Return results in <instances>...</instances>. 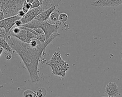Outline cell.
Returning a JSON list of instances; mask_svg holds the SVG:
<instances>
[{
    "label": "cell",
    "instance_id": "cell-1",
    "mask_svg": "<svg viewBox=\"0 0 122 97\" xmlns=\"http://www.w3.org/2000/svg\"><path fill=\"white\" fill-rule=\"evenodd\" d=\"M58 32L52 34L44 42H41L36 39L25 43L18 39L8 36L6 40L13 50L20 57L30 74L32 83L40 80L38 75V64L42 54L47 46L58 36Z\"/></svg>",
    "mask_w": 122,
    "mask_h": 97
},
{
    "label": "cell",
    "instance_id": "cell-2",
    "mask_svg": "<svg viewBox=\"0 0 122 97\" xmlns=\"http://www.w3.org/2000/svg\"><path fill=\"white\" fill-rule=\"evenodd\" d=\"M45 64L51 68L52 74L61 78L65 76L70 68L69 64L62 58L60 53L58 51L55 52Z\"/></svg>",
    "mask_w": 122,
    "mask_h": 97
},
{
    "label": "cell",
    "instance_id": "cell-3",
    "mask_svg": "<svg viewBox=\"0 0 122 97\" xmlns=\"http://www.w3.org/2000/svg\"><path fill=\"white\" fill-rule=\"evenodd\" d=\"M61 24V23L59 20L53 24H51L49 23L47 21H40L33 19L30 22L22 24L20 26L25 27L30 29L36 28H41L43 30L46 37V39H47L52 34L57 32Z\"/></svg>",
    "mask_w": 122,
    "mask_h": 97
},
{
    "label": "cell",
    "instance_id": "cell-4",
    "mask_svg": "<svg viewBox=\"0 0 122 97\" xmlns=\"http://www.w3.org/2000/svg\"><path fill=\"white\" fill-rule=\"evenodd\" d=\"M24 0H0V9L4 18L16 15L22 9Z\"/></svg>",
    "mask_w": 122,
    "mask_h": 97
},
{
    "label": "cell",
    "instance_id": "cell-5",
    "mask_svg": "<svg viewBox=\"0 0 122 97\" xmlns=\"http://www.w3.org/2000/svg\"><path fill=\"white\" fill-rule=\"evenodd\" d=\"M8 35L14 37L22 42L28 43L32 39L36 38V36L32 32L23 29L21 27L15 26L9 31Z\"/></svg>",
    "mask_w": 122,
    "mask_h": 97
},
{
    "label": "cell",
    "instance_id": "cell-6",
    "mask_svg": "<svg viewBox=\"0 0 122 97\" xmlns=\"http://www.w3.org/2000/svg\"><path fill=\"white\" fill-rule=\"evenodd\" d=\"M42 11H43V10L42 9L41 6L37 8L30 9L20 19L22 25L29 23L38 14L41 13Z\"/></svg>",
    "mask_w": 122,
    "mask_h": 97
},
{
    "label": "cell",
    "instance_id": "cell-7",
    "mask_svg": "<svg viewBox=\"0 0 122 97\" xmlns=\"http://www.w3.org/2000/svg\"><path fill=\"white\" fill-rule=\"evenodd\" d=\"M21 17L18 15L6 17L0 20V27L4 29L7 32L10 30V29L15 25V21L21 19Z\"/></svg>",
    "mask_w": 122,
    "mask_h": 97
},
{
    "label": "cell",
    "instance_id": "cell-8",
    "mask_svg": "<svg viewBox=\"0 0 122 97\" xmlns=\"http://www.w3.org/2000/svg\"><path fill=\"white\" fill-rule=\"evenodd\" d=\"M122 0H97L91 2V5L95 7H114L121 5Z\"/></svg>",
    "mask_w": 122,
    "mask_h": 97
},
{
    "label": "cell",
    "instance_id": "cell-9",
    "mask_svg": "<svg viewBox=\"0 0 122 97\" xmlns=\"http://www.w3.org/2000/svg\"><path fill=\"white\" fill-rule=\"evenodd\" d=\"M105 92L109 97H115L119 93L118 87L115 82H110L106 86Z\"/></svg>",
    "mask_w": 122,
    "mask_h": 97
},
{
    "label": "cell",
    "instance_id": "cell-10",
    "mask_svg": "<svg viewBox=\"0 0 122 97\" xmlns=\"http://www.w3.org/2000/svg\"><path fill=\"white\" fill-rule=\"evenodd\" d=\"M56 9V6H52L48 9L44 10L39 14H38L34 19L40 21H47L48 19L49 18L51 13L53 11Z\"/></svg>",
    "mask_w": 122,
    "mask_h": 97
},
{
    "label": "cell",
    "instance_id": "cell-11",
    "mask_svg": "<svg viewBox=\"0 0 122 97\" xmlns=\"http://www.w3.org/2000/svg\"><path fill=\"white\" fill-rule=\"evenodd\" d=\"M61 0H43L41 6L44 10L52 6H58Z\"/></svg>",
    "mask_w": 122,
    "mask_h": 97
},
{
    "label": "cell",
    "instance_id": "cell-12",
    "mask_svg": "<svg viewBox=\"0 0 122 97\" xmlns=\"http://www.w3.org/2000/svg\"><path fill=\"white\" fill-rule=\"evenodd\" d=\"M0 47L2 48L8 52H12L13 50L10 46L7 40L3 38H0Z\"/></svg>",
    "mask_w": 122,
    "mask_h": 97
},
{
    "label": "cell",
    "instance_id": "cell-13",
    "mask_svg": "<svg viewBox=\"0 0 122 97\" xmlns=\"http://www.w3.org/2000/svg\"><path fill=\"white\" fill-rule=\"evenodd\" d=\"M35 92L37 97H44L47 95V90L43 87H39Z\"/></svg>",
    "mask_w": 122,
    "mask_h": 97
},
{
    "label": "cell",
    "instance_id": "cell-14",
    "mask_svg": "<svg viewBox=\"0 0 122 97\" xmlns=\"http://www.w3.org/2000/svg\"><path fill=\"white\" fill-rule=\"evenodd\" d=\"M22 97H37L35 91L30 89H27L23 91Z\"/></svg>",
    "mask_w": 122,
    "mask_h": 97
},
{
    "label": "cell",
    "instance_id": "cell-15",
    "mask_svg": "<svg viewBox=\"0 0 122 97\" xmlns=\"http://www.w3.org/2000/svg\"><path fill=\"white\" fill-rule=\"evenodd\" d=\"M69 16L65 12H62L59 15V21L61 23H64L66 22L68 19Z\"/></svg>",
    "mask_w": 122,
    "mask_h": 97
},
{
    "label": "cell",
    "instance_id": "cell-16",
    "mask_svg": "<svg viewBox=\"0 0 122 97\" xmlns=\"http://www.w3.org/2000/svg\"><path fill=\"white\" fill-rule=\"evenodd\" d=\"M59 13L55 11H52L50 15V19L54 22H56L59 20Z\"/></svg>",
    "mask_w": 122,
    "mask_h": 97
},
{
    "label": "cell",
    "instance_id": "cell-17",
    "mask_svg": "<svg viewBox=\"0 0 122 97\" xmlns=\"http://www.w3.org/2000/svg\"><path fill=\"white\" fill-rule=\"evenodd\" d=\"M8 36V32H7L4 29L0 27V38H4L6 39Z\"/></svg>",
    "mask_w": 122,
    "mask_h": 97
},
{
    "label": "cell",
    "instance_id": "cell-18",
    "mask_svg": "<svg viewBox=\"0 0 122 97\" xmlns=\"http://www.w3.org/2000/svg\"><path fill=\"white\" fill-rule=\"evenodd\" d=\"M40 6H41V3L39 1V0H34L32 1V2L31 3V6H30V9L32 8H37Z\"/></svg>",
    "mask_w": 122,
    "mask_h": 97
},
{
    "label": "cell",
    "instance_id": "cell-19",
    "mask_svg": "<svg viewBox=\"0 0 122 97\" xmlns=\"http://www.w3.org/2000/svg\"><path fill=\"white\" fill-rule=\"evenodd\" d=\"M25 14V13L22 10H20L18 11L17 15H18L19 16L22 17H23V16H24V15Z\"/></svg>",
    "mask_w": 122,
    "mask_h": 97
},
{
    "label": "cell",
    "instance_id": "cell-20",
    "mask_svg": "<svg viewBox=\"0 0 122 97\" xmlns=\"http://www.w3.org/2000/svg\"><path fill=\"white\" fill-rule=\"evenodd\" d=\"M11 58H12V55L10 53H7L5 55V58L7 60L10 59Z\"/></svg>",
    "mask_w": 122,
    "mask_h": 97
},
{
    "label": "cell",
    "instance_id": "cell-21",
    "mask_svg": "<svg viewBox=\"0 0 122 97\" xmlns=\"http://www.w3.org/2000/svg\"><path fill=\"white\" fill-rule=\"evenodd\" d=\"M4 18V16L3 14V13L1 10H0V20H2Z\"/></svg>",
    "mask_w": 122,
    "mask_h": 97
},
{
    "label": "cell",
    "instance_id": "cell-22",
    "mask_svg": "<svg viewBox=\"0 0 122 97\" xmlns=\"http://www.w3.org/2000/svg\"><path fill=\"white\" fill-rule=\"evenodd\" d=\"M3 50V49L2 48L0 47V56H1V55L2 53Z\"/></svg>",
    "mask_w": 122,
    "mask_h": 97
},
{
    "label": "cell",
    "instance_id": "cell-23",
    "mask_svg": "<svg viewBox=\"0 0 122 97\" xmlns=\"http://www.w3.org/2000/svg\"><path fill=\"white\" fill-rule=\"evenodd\" d=\"M26 0L27 2L29 3H31L34 0Z\"/></svg>",
    "mask_w": 122,
    "mask_h": 97
},
{
    "label": "cell",
    "instance_id": "cell-24",
    "mask_svg": "<svg viewBox=\"0 0 122 97\" xmlns=\"http://www.w3.org/2000/svg\"><path fill=\"white\" fill-rule=\"evenodd\" d=\"M39 1H40V3H41V6L42 5V2H43V0H39Z\"/></svg>",
    "mask_w": 122,
    "mask_h": 97
},
{
    "label": "cell",
    "instance_id": "cell-25",
    "mask_svg": "<svg viewBox=\"0 0 122 97\" xmlns=\"http://www.w3.org/2000/svg\"><path fill=\"white\" fill-rule=\"evenodd\" d=\"M2 87H3V85H0V88H2Z\"/></svg>",
    "mask_w": 122,
    "mask_h": 97
},
{
    "label": "cell",
    "instance_id": "cell-26",
    "mask_svg": "<svg viewBox=\"0 0 122 97\" xmlns=\"http://www.w3.org/2000/svg\"><path fill=\"white\" fill-rule=\"evenodd\" d=\"M101 97H109V96H107V97H105V96H102Z\"/></svg>",
    "mask_w": 122,
    "mask_h": 97
},
{
    "label": "cell",
    "instance_id": "cell-27",
    "mask_svg": "<svg viewBox=\"0 0 122 97\" xmlns=\"http://www.w3.org/2000/svg\"></svg>",
    "mask_w": 122,
    "mask_h": 97
}]
</instances>
